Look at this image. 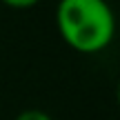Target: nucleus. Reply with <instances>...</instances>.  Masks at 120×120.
I'll use <instances>...</instances> for the list:
<instances>
[{
    "mask_svg": "<svg viewBox=\"0 0 120 120\" xmlns=\"http://www.w3.org/2000/svg\"><path fill=\"white\" fill-rule=\"evenodd\" d=\"M16 120H53V118L42 109H25L16 116Z\"/></svg>",
    "mask_w": 120,
    "mask_h": 120,
    "instance_id": "f03ea898",
    "label": "nucleus"
},
{
    "mask_svg": "<svg viewBox=\"0 0 120 120\" xmlns=\"http://www.w3.org/2000/svg\"><path fill=\"white\" fill-rule=\"evenodd\" d=\"M0 2L7 4V7H13V9H29L34 4H38L40 0H0Z\"/></svg>",
    "mask_w": 120,
    "mask_h": 120,
    "instance_id": "7ed1b4c3",
    "label": "nucleus"
},
{
    "mask_svg": "<svg viewBox=\"0 0 120 120\" xmlns=\"http://www.w3.org/2000/svg\"><path fill=\"white\" fill-rule=\"evenodd\" d=\"M116 100H118V107H120V80H118V85H116Z\"/></svg>",
    "mask_w": 120,
    "mask_h": 120,
    "instance_id": "20e7f679",
    "label": "nucleus"
},
{
    "mask_svg": "<svg viewBox=\"0 0 120 120\" xmlns=\"http://www.w3.org/2000/svg\"><path fill=\"white\" fill-rule=\"evenodd\" d=\"M56 27L73 51L98 53L116 36V13L107 0H60Z\"/></svg>",
    "mask_w": 120,
    "mask_h": 120,
    "instance_id": "f257e3e1",
    "label": "nucleus"
}]
</instances>
